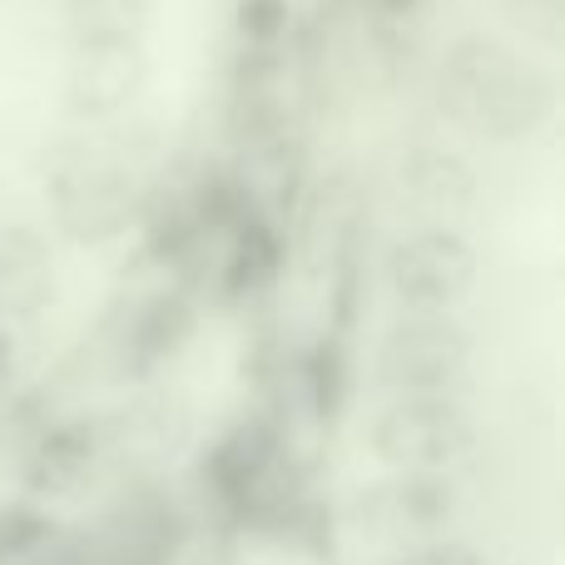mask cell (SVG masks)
Returning <instances> with one entry per match:
<instances>
[{
	"mask_svg": "<svg viewBox=\"0 0 565 565\" xmlns=\"http://www.w3.org/2000/svg\"><path fill=\"white\" fill-rule=\"evenodd\" d=\"M437 99H441V115L467 125L471 135L516 145V139H531L551 125V115H556V79L536 60L511 50L507 40L467 35L451 45L447 65H441Z\"/></svg>",
	"mask_w": 565,
	"mask_h": 565,
	"instance_id": "1",
	"label": "cell"
},
{
	"mask_svg": "<svg viewBox=\"0 0 565 565\" xmlns=\"http://www.w3.org/2000/svg\"><path fill=\"white\" fill-rule=\"evenodd\" d=\"M367 447L392 477H447L477 447V422L457 397H392L372 417Z\"/></svg>",
	"mask_w": 565,
	"mask_h": 565,
	"instance_id": "2",
	"label": "cell"
},
{
	"mask_svg": "<svg viewBox=\"0 0 565 565\" xmlns=\"http://www.w3.org/2000/svg\"><path fill=\"white\" fill-rule=\"evenodd\" d=\"M471 367V332L447 312H407L377 342V377L397 397H447Z\"/></svg>",
	"mask_w": 565,
	"mask_h": 565,
	"instance_id": "3",
	"label": "cell"
},
{
	"mask_svg": "<svg viewBox=\"0 0 565 565\" xmlns=\"http://www.w3.org/2000/svg\"><path fill=\"white\" fill-rule=\"evenodd\" d=\"M477 248L457 228L437 224L422 234H402L382 258L387 292L407 312H447L477 288Z\"/></svg>",
	"mask_w": 565,
	"mask_h": 565,
	"instance_id": "4",
	"label": "cell"
},
{
	"mask_svg": "<svg viewBox=\"0 0 565 565\" xmlns=\"http://www.w3.org/2000/svg\"><path fill=\"white\" fill-rule=\"evenodd\" d=\"M50 209H55V224L70 238H79V244H109L139 214L135 169L119 164V159H75L50 184Z\"/></svg>",
	"mask_w": 565,
	"mask_h": 565,
	"instance_id": "5",
	"label": "cell"
},
{
	"mask_svg": "<svg viewBox=\"0 0 565 565\" xmlns=\"http://www.w3.org/2000/svg\"><path fill=\"white\" fill-rule=\"evenodd\" d=\"M149 79L139 40H79L65 75V105L85 119L119 115L139 99Z\"/></svg>",
	"mask_w": 565,
	"mask_h": 565,
	"instance_id": "6",
	"label": "cell"
},
{
	"mask_svg": "<svg viewBox=\"0 0 565 565\" xmlns=\"http://www.w3.org/2000/svg\"><path fill=\"white\" fill-rule=\"evenodd\" d=\"M358 516L377 536H437L457 516V491L447 477H392L362 491Z\"/></svg>",
	"mask_w": 565,
	"mask_h": 565,
	"instance_id": "7",
	"label": "cell"
},
{
	"mask_svg": "<svg viewBox=\"0 0 565 565\" xmlns=\"http://www.w3.org/2000/svg\"><path fill=\"white\" fill-rule=\"evenodd\" d=\"M55 292V258L35 224H6L0 228V312H30L45 308Z\"/></svg>",
	"mask_w": 565,
	"mask_h": 565,
	"instance_id": "8",
	"label": "cell"
},
{
	"mask_svg": "<svg viewBox=\"0 0 565 565\" xmlns=\"http://www.w3.org/2000/svg\"><path fill=\"white\" fill-rule=\"evenodd\" d=\"M402 204L422 209V214H467L477 204V169L451 149H417L402 159L397 169Z\"/></svg>",
	"mask_w": 565,
	"mask_h": 565,
	"instance_id": "9",
	"label": "cell"
},
{
	"mask_svg": "<svg viewBox=\"0 0 565 565\" xmlns=\"http://www.w3.org/2000/svg\"><path fill=\"white\" fill-rule=\"evenodd\" d=\"M278 264H282V244L274 224L264 214H254V209H244L234 224V248H228V292H248L274 282Z\"/></svg>",
	"mask_w": 565,
	"mask_h": 565,
	"instance_id": "10",
	"label": "cell"
},
{
	"mask_svg": "<svg viewBox=\"0 0 565 565\" xmlns=\"http://www.w3.org/2000/svg\"><path fill=\"white\" fill-rule=\"evenodd\" d=\"M189 328H194V308L179 292H154L129 318V348L139 362H159L189 338Z\"/></svg>",
	"mask_w": 565,
	"mask_h": 565,
	"instance_id": "11",
	"label": "cell"
},
{
	"mask_svg": "<svg viewBox=\"0 0 565 565\" xmlns=\"http://www.w3.org/2000/svg\"><path fill=\"white\" fill-rule=\"evenodd\" d=\"M268 461H274V441H268L258 427H244V431H234L228 441L214 447V457H209V477H214V487L224 491L228 501H248V491L264 481Z\"/></svg>",
	"mask_w": 565,
	"mask_h": 565,
	"instance_id": "12",
	"label": "cell"
},
{
	"mask_svg": "<svg viewBox=\"0 0 565 565\" xmlns=\"http://www.w3.org/2000/svg\"><path fill=\"white\" fill-rule=\"evenodd\" d=\"M85 461H89L85 431L60 427V431H50V437L40 441V451L30 457V467H35L40 481H50V487H65V481L79 477V467H85Z\"/></svg>",
	"mask_w": 565,
	"mask_h": 565,
	"instance_id": "13",
	"label": "cell"
},
{
	"mask_svg": "<svg viewBox=\"0 0 565 565\" xmlns=\"http://www.w3.org/2000/svg\"><path fill=\"white\" fill-rule=\"evenodd\" d=\"M342 392H348L342 352L332 348V342H322V348L308 358V397H312V407H318V417H332V412H338Z\"/></svg>",
	"mask_w": 565,
	"mask_h": 565,
	"instance_id": "14",
	"label": "cell"
},
{
	"mask_svg": "<svg viewBox=\"0 0 565 565\" xmlns=\"http://www.w3.org/2000/svg\"><path fill=\"white\" fill-rule=\"evenodd\" d=\"M238 30L254 50L274 45L288 30V0H238Z\"/></svg>",
	"mask_w": 565,
	"mask_h": 565,
	"instance_id": "15",
	"label": "cell"
},
{
	"mask_svg": "<svg viewBox=\"0 0 565 565\" xmlns=\"http://www.w3.org/2000/svg\"><path fill=\"white\" fill-rule=\"evenodd\" d=\"M507 15L516 20L526 35H536V40H546V45H556V40H561L565 0H507Z\"/></svg>",
	"mask_w": 565,
	"mask_h": 565,
	"instance_id": "16",
	"label": "cell"
},
{
	"mask_svg": "<svg viewBox=\"0 0 565 565\" xmlns=\"http://www.w3.org/2000/svg\"><path fill=\"white\" fill-rule=\"evenodd\" d=\"M392 565H487V561L467 541H422L417 551H402Z\"/></svg>",
	"mask_w": 565,
	"mask_h": 565,
	"instance_id": "17",
	"label": "cell"
},
{
	"mask_svg": "<svg viewBox=\"0 0 565 565\" xmlns=\"http://www.w3.org/2000/svg\"><path fill=\"white\" fill-rule=\"evenodd\" d=\"M194 238H199V228L189 224L184 214H164L154 224V238H149V244H154V258H179L189 244H194Z\"/></svg>",
	"mask_w": 565,
	"mask_h": 565,
	"instance_id": "18",
	"label": "cell"
},
{
	"mask_svg": "<svg viewBox=\"0 0 565 565\" xmlns=\"http://www.w3.org/2000/svg\"><path fill=\"white\" fill-rule=\"evenodd\" d=\"M10 362H15V338H10V332H0V377H6Z\"/></svg>",
	"mask_w": 565,
	"mask_h": 565,
	"instance_id": "19",
	"label": "cell"
},
{
	"mask_svg": "<svg viewBox=\"0 0 565 565\" xmlns=\"http://www.w3.org/2000/svg\"><path fill=\"white\" fill-rule=\"evenodd\" d=\"M382 10H392V15H407V10H417L422 0H377Z\"/></svg>",
	"mask_w": 565,
	"mask_h": 565,
	"instance_id": "20",
	"label": "cell"
}]
</instances>
